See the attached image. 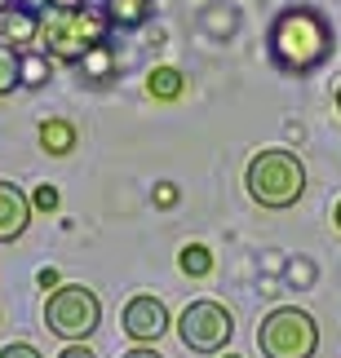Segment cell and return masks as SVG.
<instances>
[{
  "label": "cell",
  "instance_id": "10",
  "mask_svg": "<svg viewBox=\"0 0 341 358\" xmlns=\"http://www.w3.org/2000/svg\"><path fill=\"white\" fill-rule=\"evenodd\" d=\"M40 22H45V13H36V9H22V5H13L5 13V45H36L40 40Z\"/></svg>",
  "mask_w": 341,
  "mask_h": 358
},
{
  "label": "cell",
  "instance_id": "14",
  "mask_svg": "<svg viewBox=\"0 0 341 358\" xmlns=\"http://www.w3.org/2000/svg\"><path fill=\"white\" fill-rule=\"evenodd\" d=\"M40 146L49 155H71L76 150V124L71 120H45L40 124Z\"/></svg>",
  "mask_w": 341,
  "mask_h": 358
},
{
  "label": "cell",
  "instance_id": "22",
  "mask_svg": "<svg viewBox=\"0 0 341 358\" xmlns=\"http://www.w3.org/2000/svg\"><path fill=\"white\" fill-rule=\"evenodd\" d=\"M58 358H98V354H93L89 345H62V354Z\"/></svg>",
  "mask_w": 341,
  "mask_h": 358
},
{
  "label": "cell",
  "instance_id": "23",
  "mask_svg": "<svg viewBox=\"0 0 341 358\" xmlns=\"http://www.w3.org/2000/svg\"><path fill=\"white\" fill-rule=\"evenodd\" d=\"M49 9H62V13H71V9H85V0H49Z\"/></svg>",
  "mask_w": 341,
  "mask_h": 358
},
{
  "label": "cell",
  "instance_id": "18",
  "mask_svg": "<svg viewBox=\"0 0 341 358\" xmlns=\"http://www.w3.org/2000/svg\"><path fill=\"white\" fill-rule=\"evenodd\" d=\"M0 358H45V354H40V350L32 345V341H13V345L0 350Z\"/></svg>",
  "mask_w": 341,
  "mask_h": 358
},
{
  "label": "cell",
  "instance_id": "13",
  "mask_svg": "<svg viewBox=\"0 0 341 358\" xmlns=\"http://www.w3.org/2000/svg\"><path fill=\"white\" fill-rule=\"evenodd\" d=\"M186 89V76L177 71V66H155L151 76H146V93H151L155 102H177Z\"/></svg>",
  "mask_w": 341,
  "mask_h": 358
},
{
  "label": "cell",
  "instance_id": "16",
  "mask_svg": "<svg viewBox=\"0 0 341 358\" xmlns=\"http://www.w3.org/2000/svg\"><path fill=\"white\" fill-rule=\"evenodd\" d=\"M18 89V49L0 45V98Z\"/></svg>",
  "mask_w": 341,
  "mask_h": 358
},
{
  "label": "cell",
  "instance_id": "20",
  "mask_svg": "<svg viewBox=\"0 0 341 358\" xmlns=\"http://www.w3.org/2000/svg\"><path fill=\"white\" fill-rule=\"evenodd\" d=\"M36 279H40V287H49V292H53V287H62V283H58V270H53V266H45Z\"/></svg>",
  "mask_w": 341,
  "mask_h": 358
},
{
  "label": "cell",
  "instance_id": "25",
  "mask_svg": "<svg viewBox=\"0 0 341 358\" xmlns=\"http://www.w3.org/2000/svg\"><path fill=\"white\" fill-rule=\"evenodd\" d=\"M333 222H337V230H341V199H337V208H333Z\"/></svg>",
  "mask_w": 341,
  "mask_h": 358
},
{
  "label": "cell",
  "instance_id": "5",
  "mask_svg": "<svg viewBox=\"0 0 341 358\" xmlns=\"http://www.w3.org/2000/svg\"><path fill=\"white\" fill-rule=\"evenodd\" d=\"M262 358H315L319 354V323L297 306H275L257 327Z\"/></svg>",
  "mask_w": 341,
  "mask_h": 358
},
{
  "label": "cell",
  "instance_id": "2",
  "mask_svg": "<svg viewBox=\"0 0 341 358\" xmlns=\"http://www.w3.org/2000/svg\"><path fill=\"white\" fill-rule=\"evenodd\" d=\"M244 186H249V199L257 203V208L284 213V208H293V203L306 195V164H302L297 150L266 146V150H257V155L249 159Z\"/></svg>",
  "mask_w": 341,
  "mask_h": 358
},
{
  "label": "cell",
  "instance_id": "28",
  "mask_svg": "<svg viewBox=\"0 0 341 358\" xmlns=\"http://www.w3.org/2000/svg\"><path fill=\"white\" fill-rule=\"evenodd\" d=\"M222 358H239V354H222Z\"/></svg>",
  "mask_w": 341,
  "mask_h": 358
},
{
  "label": "cell",
  "instance_id": "11",
  "mask_svg": "<svg viewBox=\"0 0 341 358\" xmlns=\"http://www.w3.org/2000/svg\"><path fill=\"white\" fill-rule=\"evenodd\" d=\"M53 80V58L45 49H18V85L22 89H45Z\"/></svg>",
  "mask_w": 341,
  "mask_h": 358
},
{
  "label": "cell",
  "instance_id": "6",
  "mask_svg": "<svg viewBox=\"0 0 341 358\" xmlns=\"http://www.w3.org/2000/svg\"><path fill=\"white\" fill-rule=\"evenodd\" d=\"M177 336H182V345L190 354H222L230 345V336H235V319H230V310L222 301H190L182 310V319H177Z\"/></svg>",
  "mask_w": 341,
  "mask_h": 358
},
{
  "label": "cell",
  "instance_id": "4",
  "mask_svg": "<svg viewBox=\"0 0 341 358\" xmlns=\"http://www.w3.org/2000/svg\"><path fill=\"white\" fill-rule=\"evenodd\" d=\"M102 323V301L85 283H62L45 301V327L67 345H85Z\"/></svg>",
  "mask_w": 341,
  "mask_h": 358
},
{
  "label": "cell",
  "instance_id": "12",
  "mask_svg": "<svg viewBox=\"0 0 341 358\" xmlns=\"http://www.w3.org/2000/svg\"><path fill=\"white\" fill-rule=\"evenodd\" d=\"M80 76H85V85H106V80H116V49L102 45L98 49H89V58L80 62Z\"/></svg>",
  "mask_w": 341,
  "mask_h": 358
},
{
  "label": "cell",
  "instance_id": "1",
  "mask_svg": "<svg viewBox=\"0 0 341 358\" xmlns=\"http://www.w3.org/2000/svg\"><path fill=\"white\" fill-rule=\"evenodd\" d=\"M337 53L333 18L319 5H284L266 27V58L284 76H315Z\"/></svg>",
  "mask_w": 341,
  "mask_h": 358
},
{
  "label": "cell",
  "instance_id": "27",
  "mask_svg": "<svg viewBox=\"0 0 341 358\" xmlns=\"http://www.w3.org/2000/svg\"><path fill=\"white\" fill-rule=\"evenodd\" d=\"M337 115H341V85H337Z\"/></svg>",
  "mask_w": 341,
  "mask_h": 358
},
{
  "label": "cell",
  "instance_id": "17",
  "mask_svg": "<svg viewBox=\"0 0 341 358\" xmlns=\"http://www.w3.org/2000/svg\"><path fill=\"white\" fill-rule=\"evenodd\" d=\"M58 203H62V195H58V186H36L32 190V213H58Z\"/></svg>",
  "mask_w": 341,
  "mask_h": 358
},
{
  "label": "cell",
  "instance_id": "19",
  "mask_svg": "<svg viewBox=\"0 0 341 358\" xmlns=\"http://www.w3.org/2000/svg\"><path fill=\"white\" fill-rule=\"evenodd\" d=\"M177 199H182V190H177L173 182H160V186H155V208H173Z\"/></svg>",
  "mask_w": 341,
  "mask_h": 358
},
{
  "label": "cell",
  "instance_id": "7",
  "mask_svg": "<svg viewBox=\"0 0 341 358\" xmlns=\"http://www.w3.org/2000/svg\"><path fill=\"white\" fill-rule=\"evenodd\" d=\"M173 327L169 319V306L151 292H138L125 301V310H120V332H125L133 345H155L160 336H165Z\"/></svg>",
  "mask_w": 341,
  "mask_h": 358
},
{
  "label": "cell",
  "instance_id": "3",
  "mask_svg": "<svg viewBox=\"0 0 341 358\" xmlns=\"http://www.w3.org/2000/svg\"><path fill=\"white\" fill-rule=\"evenodd\" d=\"M106 18H102V9H71V13H62V9H49L45 13V22H40V45H45L49 58H58V62H71L80 66L89 58V49H98L102 40H106Z\"/></svg>",
  "mask_w": 341,
  "mask_h": 358
},
{
  "label": "cell",
  "instance_id": "24",
  "mask_svg": "<svg viewBox=\"0 0 341 358\" xmlns=\"http://www.w3.org/2000/svg\"><path fill=\"white\" fill-rule=\"evenodd\" d=\"M293 279H302V283H310V279H315V270H310L306 261H302V266H293Z\"/></svg>",
  "mask_w": 341,
  "mask_h": 358
},
{
  "label": "cell",
  "instance_id": "26",
  "mask_svg": "<svg viewBox=\"0 0 341 358\" xmlns=\"http://www.w3.org/2000/svg\"><path fill=\"white\" fill-rule=\"evenodd\" d=\"M13 9V0H0V13H9Z\"/></svg>",
  "mask_w": 341,
  "mask_h": 358
},
{
  "label": "cell",
  "instance_id": "21",
  "mask_svg": "<svg viewBox=\"0 0 341 358\" xmlns=\"http://www.w3.org/2000/svg\"><path fill=\"white\" fill-rule=\"evenodd\" d=\"M120 358H165V354H160L155 345H133L129 354H120Z\"/></svg>",
  "mask_w": 341,
  "mask_h": 358
},
{
  "label": "cell",
  "instance_id": "9",
  "mask_svg": "<svg viewBox=\"0 0 341 358\" xmlns=\"http://www.w3.org/2000/svg\"><path fill=\"white\" fill-rule=\"evenodd\" d=\"M155 0H102V18L106 27H120V31H138V27L151 22Z\"/></svg>",
  "mask_w": 341,
  "mask_h": 358
},
{
  "label": "cell",
  "instance_id": "8",
  "mask_svg": "<svg viewBox=\"0 0 341 358\" xmlns=\"http://www.w3.org/2000/svg\"><path fill=\"white\" fill-rule=\"evenodd\" d=\"M32 226V195L0 177V243H13Z\"/></svg>",
  "mask_w": 341,
  "mask_h": 358
},
{
  "label": "cell",
  "instance_id": "15",
  "mask_svg": "<svg viewBox=\"0 0 341 358\" xmlns=\"http://www.w3.org/2000/svg\"><path fill=\"white\" fill-rule=\"evenodd\" d=\"M177 270H182L186 279H209V274H213V252L204 243H182V252H177Z\"/></svg>",
  "mask_w": 341,
  "mask_h": 358
}]
</instances>
